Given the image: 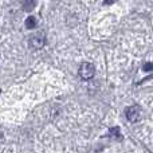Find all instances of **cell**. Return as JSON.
<instances>
[{
    "label": "cell",
    "instance_id": "7a4b0ae2",
    "mask_svg": "<svg viewBox=\"0 0 153 153\" xmlns=\"http://www.w3.org/2000/svg\"><path fill=\"white\" fill-rule=\"evenodd\" d=\"M95 74V69L91 63L89 62H83L79 67V75H81L82 79H91Z\"/></svg>",
    "mask_w": 153,
    "mask_h": 153
},
{
    "label": "cell",
    "instance_id": "5b68a950",
    "mask_svg": "<svg viewBox=\"0 0 153 153\" xmlns=\"http://www.w3.org/2000/svg\"><path fill=\"white\" fill-rule=\"evenodd\" d=\"M110 134L113 136L114 138H117V140H121V138H122V136H121V133H120L118 128H111V129H110Z\"/></svg>",
    "mask_w": 153,
    "mask_h": 153
},
{
    "label": "cell",
    "instance_id": "277c9868",
    "mask_svg": "<svg viewBox=\"0 0 153 153\" xmlns=\"http://www.w3.org/2000/svg\"><path fill=\"white\" fill-rule=\"evenodd\" d=\"M26 28H28V30H34L35 27H36V19L34 18V16H30V18H27L26 19Z\"/></svg>",
    "mask_w": 153,
    "mask_h": 153
},
{
    "label": "cell",
    "instance_id": "8992f818",
    "mask_svg": "<svg viewBox=\"0 0 153 153\" xmlns=\"http://www.w3.org/2000/svg\"><path fill=\"white\" fill-rule=\"evenodd\" d=\"M143 70H144L145 73H151V71H153V63H152V62H146V63L143 66Z\"/></svg>",
    "mask_w": 153,
    "mask_h": 153
},
{
    "label": "cell",
    "instance_id": "6da1fadb",
    "mask_svg": "<svg viewBox=\"0 0 153 153\" xmlns=\"http://www.w3.org/2000/svg\"><path fill=\"white\" fill-rule=\"evenodd\" d=\"M125 114H126L128 121H130V122H138L141 120V116H143V110H141L140 106L133 105V106H129V108L126 109Z\"/></svg>",
    "mask_w": 153,
    "mask_h": 153
},
{
    "label": "cell",
    "instance_id": "52a82bcc",
    "mask_svg": "<svg viewBox=\"0 0 153 153\" xmlns=\"http://www.w3.org/2000/svg\"><path fill=\"white\" fill-rule=\"evenodd\" d=\"M149 78H153V74H152V75H151V76H149Z\"/></svg>",
    "mask_w": 153,
    "mask_h": 153
},
{
    "label": "cell",
    "instance_id": "3957f363",
    "mask_svg": "<svg viewBox=\"0 0 153 153\" xmlns=\"http://www.w3.org/2000/svg\"><path fill=\"white\" fill-rule=\"evenodd\" d=\"M46 38H45V35L42 34V32H38V34H34L31 38H30V46L31 47H34V48H40V47H43L45 46V43H46Z\"/></svg>",
    "mask_w": 153,
    "mask_h": 153
}]
</instances>
